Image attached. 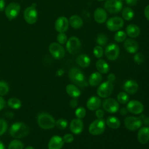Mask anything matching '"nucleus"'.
<instances>
[{
    "mask_svg": "<svg viewBox=\"0 0 149 149\" xmlns=\"http://www.w3.org/2000/svg\"><path fill=\"white\" fill-rule=\"evenodd\" d=\"M81 44L79 38L72 36L68 39L66 42V48L68 52L71 55L78 54L81 49Z\"/></svg>",
    "mask_w": 149,
    "mask_h": 149,
    "instance_id": "obj_4",
    "label": "nucleus"
},
{
    "mask_svg": "<svg viewBox=\"0 0 149 149\" xmlns=\"http://www.w3.org/2000/svg\"><path fill=\"white\" fill-rule=\"evenodd\" d=\"M9 91L8 84L3 81H0V96L6 95Z\"/></svg>",
    "mask_w": 149,
    "mask_h": 149,
    "instance_id": "obj_38",
    "label": "nucleus"
},
{
    "mask_svg": "<svg viewBox=\"0 0 149 149\" xmlns=\"http://www.w3.org/2000/svg\"><path fill=\"white\" fill-rule=\"evenodd\" d=\"M115 75L113 73H110L108 77H107V81H109L111 83H112L113 81H114V80H115Z\"/></svg>",
    "mask_w": 149,
    "mask_h": 149,
    "instance_id": "obj_49",
    "label": "nucleus"
},
{
    "mask_svg": "<svg viewBox=\"0 0 149 149\" xmlns=\"http://www.w3.org/2000/svg\"><path fill=\"white\" fill-rule=\"evenodd\" d=\"M105 122L101 119H97L91 123L88 127L89 133L94 136L101 134L105 129Z\"/></svg>",
    "mask_w": 149,
    "mask_h": 149,
    "instance_id": "obj_5",
    "label": "nucleus"
},
{
    "mask_svg": "<svg viewBox=\"0 0 149 149\" xmlns=\"http://www.w3.org/2000/svg\"><path fill=\"white\" fill-rule=\"evenodd\" d=\"M49 51L51 55L56 59H62L65 55V50L61 44L58 42H52L49 46Z\"/></svg>",
    "mask_w": 149,
    "mask_h": 149,
    "instance_id": "obj_11",
    "label": "nucleus"
},
{
    "mask_svg": "<svg viewBox=\"0 0 149 149\" xmlns=\"http://www.w3.org/2000/svg\"><path fill=\"white\" fill-rule=\"evenodd\" d=\"M124 20L119 16H113L106 21L107 29L111 31H116L120 30L124 26Z\"/></svg>",
    "mask_w": 149,
    "mask_h": 149,
    "instance_id": "obj_6",
    "label": "nucleus"
},
{
    "mask_svg": "<svg viewBox=\"0 0 149 149\" xmlns=\"http://www.w3.org/2000/svg\"><path fill=\"white\" fill-rule=\"evenodd\" d=\"M24 18L26 22L30 24L35 23L38 19V13L36 8L35 3L31 6L26 8L23 13Z\"/></svg>",
    "mask_w": 149,
    "mask_h": 149,
    "instance_id": "obj_8",
    "label": "nucleus"
},
{
    "mask_svg": "<svg viewBox=\"0 0 149 149\" xmlns=\"http://www.w3.org/2000/svg\"><path fill=\"white\" fill-rule=\"evenodd\" d=\"M105 123L109 127L113 129L119 128V127L120 125V122L119 119L118 118L113 116H108L106 119Z\"/></svg>",
    "mask_w": 149,
    "mask_h": 149,
    "instance_id": "obj_30",
    "label": "nucleus"
},
{
    "mask_svg": "<svg viewBox=\"0 0 149 149\" xmlns=\"http://www.w3.org/2000/svg\"><path fill=\"white\" fill-rule=\"evenodd\" d=\"M86 115V109L83 107L77 108L75 111V116L77 117V118L82 119L85 117Z\"/></svg>",
    "mask_w": 149,
    "mask_h": 149,
    "instance_id": "obj_40",
    "label": "nucleus"
},
{
    "mask_svg": "<svg viewBox=\"0 0 149 149\" xmlns=\"http://www.w3.org/2000/svg\"><path fill=\"white\" fill-rule=\"evenodd\" d=\"M126 109L127 111L133 114H140L144 111V106L141 102L134 100L128 101Z\"/></svg>",
    "mask_w": 149,
    "mask_h": 149,
    "instance_id": "obj_15",
    "label": "nucleus"
},
{
    "mask_svg": "<svg viewBox=\"0 0 149 149\" xmlns=\"http://www.w3.org/2000/svg\"><path fill=\"white\" fill-rule=\"evenodd\" d=\"M66 91L68 94L73 98H78L81 95V91L79 88L76 85L72 84L67 85Z\"/></svg>",
    "mask_w": 149,
    "mask_h": 149,
    "instance_id": "obj_28",
    "label": "nucleus"
},
{
    "mask_svg": "<svg viewBox=\"0 0 149 149\" xmlns=\"http://www.w3.org/2000/svg\"><path fill=\"white\" fill-rule=\"evenodd\" d=\"M129 97L125 92H120L117 95V101L122 104H125L128 102Z\"/></svg>",
    "mask_w": 149,
    "mask_h": 149,
    "instance_id": "obj_36",
    "label": "nucleus"
},
{
    "mask_svg": "<svg viewBox=\"0 0 149 149\" xmlns=\"http://www.w3.org/2000/svg\"><path fill=\"white\" fill-rule=\"evenodd\" d=\"M119 1H122V2L123 1H125V0H119Z\"/></svg>",
    "mask_w": 149,
    "mask_h": 149,
    "instance_id": "obj_57",
    "label": "nucleus"
},
{
    "mask_svg": "<svg viewBox=\"0 0 149 149\" xmlns=\"http://www.w3.org/2000/svg\"><path fill=\"white\" fill-rule=\"evenodd\" d=\"M98 1H104V0H97Z\"/></svg>",
    "mask_w": 149,
    "mask_h": 149,
    "instance_id": "obj_56",
    "label": "nucleus"
},
{
    "mask_svg": "<svg viewBox=\"0 0 149 149\" xmlns=\"http://www.w3.org/2000/svg\"><path fill=\"white\" fill-rule=\"evenodd\" d=\"M55 126L59 129L63 130V129H65V128H66V127L68 126V122L65 119L60 118L56 121Z\"/></svg>",
    "mask_w": 149,
    "mask_h": 149,
    "instance_id": "obj_39",
    "label": "nucleus"
},
{
    "mask_svg": "<svg viewBox=\"0 0 149 149\" xmlns=\"http://www.w3.org/2000/svg\"><path fill=\"white\" fill-rule=\"evenodd\" d=\"M134 11L130 7H125L122 9V16L123 20L130 21L134 17Z\"/></svg>",
    "mask_w": 149,
    "mask_h": 149,
    "instance_id": "obj_31",
    "label": "nucleus"
},
{
    "mask_svg": "<svg viewBox=\"0 0 149 149\" xmlns=\"http://www.w3.org/2000/svg\"><path fill=\"white\" fill-rule=\"evenodd\" d=\"M24 147L23 143L19 140H12L8 145V149H23Z\"/></svg>",
    "mask_w": 149,
    "mask_h": 149,
    "instance_id": "obj_34",
    "label": "nucleus"
},
{
    "mask_svg": "<svg viewBox=\"0 0 149 149\" xmlns=\"http://www.w3.org/2000/svg\"><path fill=\"white\" fill-rule=\"evenodd\" d=\"M29 133V127L22 122H16L13 123L9 129V134L11 137L15 139L24 137Z\"/></svg>",
    "mask_w": 149,
    "mask_h": 149,
    "instance_id": "obj_2",
    "label": "nucleus"
},
{
    "mask_svg": "<svg viewBox=\"0 0 149 149\" xmlns=\"http://www.w3.org/2000/svg\"><path fill=\"white\" fill-rule=\"evenodd\" d=\"M102 107L107 112L113 113L118 111L119 107L118 102L116 100L112 98H108L103 101Z\"/></svg>",
    "mask_w": 149,
    "mask_h": 149,
    "instance_id": "obj_14",
    "label": "nucleus"
},
{
    "mask_svg": "<svg viewBox=\"0 0 149 149\" xmlns=\"http://www.w3.org/2000/svg\"><path fill=\"white\" fill-rule=\"evenodd\" d=\"M102 80V76L101 74L98 72H94L89 77L88 84L93 87H95L101 83Z\"/></svg>",
    "mask_w": 149,
    "mask_h": 149,
    "instance_id": "obj_26",
    "label": "nucleus"
},
{
    "mask_svg": "<svg viewBox=\"0 0 149 149\" xmlns=\"http://www.w3.org/2000/svg\"><path fill=\"white\" fill-rule=\"evenodd\" d=\"M69 20L65 16L59 17L55 23V29L58 33H65L69 28Z\"/></svg>",
    "mask_w": 149,
    "mask_h": 149,
    "instance_id": "obj_16",
    "label": "nucleus"
},
{
    "mask_svg": "<svg viewBox=\"0 0 149 149\" xmlns=\"http://www.w3.org/2000/svg\"><path fill=\"white\" fill-rule=\"evenodd\" d=\"M20 10V5L16 2H12L9 3L5 9V13L8 19L9 20H13L17 16Z\"/></svg>",
    "mask_w": 149,
    "mask_h": 149,
    "instance_id": "obj_13",
    "label": "nucleus"
},
{
    "mask_svg": "<svg viewBox=\"0 0 149 149\" xmlns=\"http://www.w3.org/2000/svg\"><path fill=\"white\" fill-rule=\"evenodd\" d=\"M104 9L111 14L120 12L123 8L122 2L119 0H107L104 5Z\"/></svg>",
    "mask_w": 149,
    "mask_h": 149,
    "instance_id": "obj_7",
    "label": "nucleus"
},
{
    "mask_svg": "<svg viewBox=\"0 0 149 149\" xmlns=\"http://www.w3.org/2000/svg\"><path fill=\"white\" fill-rule=\"evenodd\" d=\"M101 104V99L97 96H92L88 98L86 102L87 108L90 111H95L98 109Z\"/></svg>",
    "mask_w": 149,
    "mask_h": 149,
    "instance_id": "obj_23",
    "label": "nucleus"
},
{
    "mask_svg": "<svg viewBox=\"0 0 149 149\" xmlns=\"http://www.w3.org/2000/svg\"><path fill=\"white\" fill-rule=\"evenodd\" d=\"M123 89L129 94H134L139 89V84L135 80H128L124 83Z\"/></svg>",
    "mask_w": 149,
    "mask_h": 149,
    "instance_id": "obj_22",
    "label": "nucleus"
},
{
    "mask_svg": "<svg viewBox=\"0 0 149 149\" xmlns=\"http://www.w3.org/2000/svg\"><path fill=\"white\" fill-rule=\"evenodd\" d=\"M68 75L70 80L76 85L80 87H85L88 86L84 74L78 68L74 67L70 69Z\"/></svg>",
    "mask_w": 149,
    "mask_h": 149,
    "instance_id": "obj_1",
    "label": "nucleus"
},
{
    "mask_svg": "<svg viewBox=\"0 0 149 149\" xmlns=\"http://www.w3.org/2000/svg\"><path fill=\"white\" fill-rule=\"evenodd\" d=\"M105 55L109 61L116 60L119 55V48L118 45L115 43L108 44L105 49Z\"/></svg>",
    "mask_w": 149,
    "mask_h": 149,
    "instance_id": "obj_12",
    "label": "nucleus"
},
{
    "mask_svg": "<svg viewBox=\"0 0 149 149\" xmlns=\"http://www.w3.org/2000/svg\"><path fill=\"white\" fill-rule=\"evenodd\" d=\"M83 122L81 119L75 118L70 122V130L73 133L75 134H79L81 133L83 130Z\"/></svg>",
    "mask_w": 149,
    "mask_h": 149,
    "instance_id": "obj_20",
    "label": "nucleus"
},
{
    "mask_svg": "<svg viewBox=\"0 0 149 149\" xmlns=\"http://www.w3.org/2000/svg\"><path fill=\"white\" fill-rule=\"evenodd\" d=\"M127 110L126 109V108H122L120 110V113L122 115H125L127 113Z\"/></svg>",
    "mask_w": 149,
    "mask_h": 149,
    "instance_id": "obj_52",
    "label": "nucleus"
},
{
    "mask_svg": "<svg viewBox=\"0 0 149 149\" xmlns=\"http://www.w3.org/2000/svg\"><path fill=\"white\" fill-rule=\"evenodd\" d=\"M95 67L100 73H107L109 70V66L108 63L102 59H99L96 63Z\"/></svg>",
    "mask_w": 149,
    "mask_h": 149,
    "instance_id": "obj_29",
    "label": "nucleus"
},
{
    "mask_svg": "<svg viewBox=\"0 0 149 149\" xmlns=\"http://www.w3.org/2000/svg\"><path fill=\"white\" fill-rule=\"evenodd\" d=\"M113 90V85L112 83L106 81L98 86L97 90V93L100 97L105 98L111 95Z\"/></svg>",
    "mask_w": 149,
    "mask_h": 149,
    "instance_id": "obj_9",
    "label": "nucleus"
},
{
    "mask_svg": "<svg viewBox=\"0 0 149 149\" xmlns=\"http://www.w3.org/2000/svg\"><path fill=\"white\" fill-rule=\"evenodd\" d=\"M127 34L125 31L123 30H118L116 31L113 36L114 40L117 42H124L126 39Z\"/></svg>",
    "mask_w": 149,
    "mask_h": 149,
    "instance_id": "obj_33",
    "label": "nucleus"
},
{
    "mask_svg": "<svg viewBox=\"0 0 149 149\" xmlns=\"http://www.w3.org/2000/svg\"><path fill=\"white\" fill-rule=\"evenodd\" d=\"M148 127H149V125H148Z\"/></svg>",
    "mask_w": 149,
    "mask_h": 149,
    "instance_id": "obj_58",
    "label": "nucleus"
},
{
    "mask_svg": "<svg viewBox=\"0 0 149 149\" xmlns=\"http://www.w3.org/2000/svg\"><path fill=\"white\" fill-rule=\"evenodd\" d=\"M63 138L59 136L55 135L52 136L48 144V149H61L64 144Z\"/></svg>",
    "mask_w": 149,
    "mask_h": 149,
    "instance_id": "obj_19",
    "label": "nucleus"
},
{
    "mask_svg": "<svg viewBox=\"0 0 149 149\" xmlns=\"http://www.w3.org/2000/svg\"><path fill=\"white\" fill-rule=\"evenodd\" d=\"M76 62L80 67L85 68L89 66L91 63V59L87 55L82 54L76 58Z\"/></svg>",
    "mask_w": 149,
    "mask_h": 149,
    "instance_id": "obj_27",
    "label": "nucleus"
},
{
    "mask_svg": "<svg viewBox=\"0 0 149 149\" xmlns=\"http://www.w3.org/2000/svg\"><path fill=\"white\" fill-rule=\"evenodd\" d=\"M124 124L128 130L134 131L141 127L143 124V120L139 117L127 116L124 120Z\"/></svg>",
    "mask_w": 149,
    "mask_h": 149,
    "instance_id": "obj_10",
    "label": "nucleus"
},
{
    "mask_svg": "<svg viewBox=\"0 0 149 149\" xmlns=\"http://www.w3.org/2000/svg\"><path fill=\"white\" fill-rule=\"evenodd\" d=\"M25 149H35V148L32 146H28Z\"/></svg>",
    "mask_w": 149,
    "mask_h": 149,
    "instance_id": "obj_55",
    "label": "nucleus"
},
{
    "mask_svg": "<svg viewBox=\"0 0 149 149\" xmlns=\"http://www.w3.org/2000/svg\"><path fill=\"white\" fill-rule=\"evenodd\" d=\"M5 6V0H0V12L3 11Z\"/></svg>",
    "mask_w": 149,
    "mask_h": 149,
    "instance_id": "obj_51",
    "label": "nucleus"
},
{
    "mask_svg": "<svg viewBox=\"0 0 149 149\" xmlns=\"http://www.w3.org/2000/svg\"><path fill=\"white\" fill-rule=\"evenodd\" d=\"M104 51L101 46L97 45L93 48V54L97 58H101L103 56Z\"/></svg>",
    "mask_w": 149,
    "mask_h": 149,
    "instance_id": "obj_37",
    "label": "nucleus"
},
{
    "mask_svg": "<svg viewBox=\"0 0 149 149\" xmlns=\"http://www.w3.org/2000/svg\"><path fill=\"white\" fill-rule=\"evenodd\" d=\"M125 50L130 54H135L139 49V44L133 38L126 39L123 44Z\"/></svg>",
    "mask_w": 149,
    "mask_h": 149,
    "instance_id": "obj_18",
    "label": "nucleus"
},
{
    "mask_svg": "<svg viewBox=\"0 0 149 149\" xmlns=\"http://www.w3.org/2000/svg\"><path fill=\"white\" fill-rule=\"evenodd\" d=\"M95 116L98 119H101L104 116V111L101 109H97L95 110Z\"/></svg>",
    "mask_w": 149,
    "mask_h": 149,
    "instance_id": "obj_45",
    "label": "nucleus"
},
{
    "mask_svg": "<svg viewBox=\"0 0 149 149\" xmlns=\"http://www.w3.org/2000/svg\"><path fill=\"white\" fill-rule=\"evenodd\" d=\"M0 149H5V146L2 141H0Z\"/></svg>",
    "mask_w": 149,
    "mask_h": 149,
    "instance_id": "obj_54",
    "label": "nucleus"
},
{
    "mask_svg": "<svg viewBox=\"0 0 149 149\" xmlns=\"http://www.w3.org/2000/svg\"><path fill=\"white\" fill-rule=\"evenodd\" d=\"M137 140L141 144H146L149 141V127H141L137 133Z\"/></svg>",
    "mask_w": 149,
    "mask_h": 149,
    "instance_id": "obj_21",
    "label": "nucleus"
},
{
    "mask_svg": "<svg viewBox=\"0 0 149 149\" xmlns=\"http://www.w3.org/2000/svg\"><path fill=\"white\" fill-rule=\"evenodd\" d=\"M37 122L39 126L43 129H50L55 126L56 121L54 118L49 114L42 112L38 115Z\"/></svg>",
    "mask_w": 149,
    "mask_h": 149,
    "instance_id": "obj_3",
    "label": "nucleus"
},
{
    "mask_svg": "<svg viewBox=\"0 0 149 149\" xmlns=\"http://www.w3.org/2000/svg\"><path fill=\"white\" fill-rule=\"evenodd\" d=\"M5 101L3 97L0 96V111H1L5 106Z\"/></svg>",
    "mask_w": 149,
    "mask_h": 149,
    "instance_id": "obj_50",
    "label": "nucleus"
},
{
    "mask_svg": "<svg viewBox=\"0 0 149 149\" xmlns=\"http://www.w3.org/2000/svg\"><path fill=\"white\" fill-rule=\"evenodd\" d=\"M134 61L136 63H138V64H140L142 63L144 61V55L141 54V53H136L133 57Z\"/></svg>",
    "mask_w": 149,
    "mask_h": 149,
    "instance_id": "obj_43",
    "label": "nucleus"
},
{
    "mask_svg": "<svg viewBox=\"0 0 149 149\" xmlns=\"http://www.w3.org/2000/svg\"><path fill=\"white\" fill-rule=\"evenodd\" d=\"M56 40L59 44H65L68 40V37L65 33H59V34L57 35Z\"/></svg>",
    "mask_w": 149,
    "mask_h": 149,
    "instance_id": "obj_41",
    "label": "nucleus"
},
{
    "mask_svg": "<svg viewBox=\"0 0 149 149\" xmlns=\"http://www.w3.org/2000/svg\"><path fill=\"white\" fill-rule=\"evenodd\" d=\"M143 122V123H144V125L148 126V125H149V118H144Z\"/></svg>",
    "mask_w": 149,
    "mask_h": 149,
    "instance_id": "obj_53",
    "label": "nucleus"
},
{
    "mask_svg": "<svg viewBox=\"0 0 149 149\" xmlns=\"http://www.w3.org/2000/svg\"><path fill=\"white\" fill-rule=\"evenodd\" d=\"M8 106L14 109H19L22 105V102L20 100L17 98L12 97L9 98L8 100Z\"/></svg>",
    "mask_w": 149,
    "mask_h": 149,
    "instance_id": "obj_32",
    "label": "nucleus"
},
{
    "mask_svg": "<svg viewBox=\"0 0 149 149\" xmlns=\"http://www.w3.org/2000/svg\"><path fill=\"white\" fill-rule=\"evenodd\" d=\"M107 12L104 8L99 7L94 12V19L97 23H104L107 20Z\"/></svg>",
    "mask_w": 149,
    "mask_h": 149,
    "instance_id": "obj_17",
    "label": "nucleus"
},
{
    "mask_svg": "<svg viewBox=\"0 0 149 149\" xmlns=\"http://www.w3.org/2000/svg\"><path fill=\"white\" fill-rule=\"evenodd\" d=\"M69 23L70 26L74 29H79L83 25L82 19L77 15L71 16L69 19Z\"/></svg>",
    "mask_w": 149,
    "mask_h": 149,
    "instance_id": "obj_25",
    "label": "nucleus"
},
{
    "mask_svg": "<svg viewBox=\"0 0 149 149\" xmlns=\"http://www.w3.org/2000/svg\"><path fill=\"white\" fill-rule=\"evenodd\" d=\"M126 33L127 36L132 38H135L139 37L140 34V27L135 24H129L126 28Z\"/></svg>",
    "mask_w": 149,
    "mask_h": 149,
    "instance_id": "obj_24",
    "label": "nucleus"
},
{
    "mask_svg": "<svg viewBox=\"0 0 149 149\" xmlns=\"http://www.w3.org/2000/svg\"><path fill=\"white\" fill-rule=\"evenodd\" d=\"M77 104H78V102L76 98L72 99L69 102V105L72 108H76L77 106Z\"/></svg>",
    "mask_w": 149,
    "mask_h": 149,
    "instance_id": "obj_46",
    "label": "nucleus"
},
{
    "mask_svg": "<svg viewBox=\"0 0 149 149\" xmlns=\"http://www.w3.org/2000/svg\"><path fill=\"white\" fill-rule=\"evenodd\" d=\"M144 14L146 19L149 21V5H147L144 9Z\"/></svg>",
    "mask_w": 149,
    "mask_h": 149,
    "instance_id": "obj_47",
    "label": "nucleus"
},
{
    "mask_svg": "<svg viewBox=\"0 0 149 149\" xmlns=\"http://www.w3.org/2000/svg\"><path fill=\"white\" fill-rule=\"evenodd\" d=\"M8 129V123L5 119H0V136L5 133Z\"/></svg>",
    "mask_w": 149,
    "mask_h": 149,
    "instance_id": "obj_42",
    "label": "nucleus"
},
{
    "mask_svg": "<svg viewBox=\"0 0 149 149\" xmlns=\"http://www.w3.org/2000/svg\"><path fill=\"white\" fill-rule=\"evenodd\" d=\"M125 2L129 6H135L137 3V0H125Z\"/></svg>",
    "mask_w": 149,
    "mask_h": 149,
    "instance_id": "obj_48",
    "label": "nucleus"
},
{
    "mask_svg": "<svg viewBox=\"0 0 149 149\" xmlns=\"http://www.w3.org/2000/svg\"><path fill=\"white\" fill-rule=\"evenodd\" d=\"M63 140L65 143H70L73 141L74 137H73V136L72 134L68 133V134H66L63 136Z\"/></svg>",
    "mask_w": 149,
    "mask_h": 149,
    "instance_id": "obj_44",
    "label": "nucleus"
},
{
    "mask_svg": "<svg viewBox=\"0 0 149 149\" xmlns=\"http://www.w3.org/2000/svg\"><path fill=\"white\" fill-rule=\"evenodd\" d=\"M96 42L100 46H104L108 42V37L104 33H100L96 38Z\"/></svg>",
    "mask_w": 149,
    "mask_h": 149,
    "instance_id": "obj_35",
    "label": "nucleus"
}]
</instances>
